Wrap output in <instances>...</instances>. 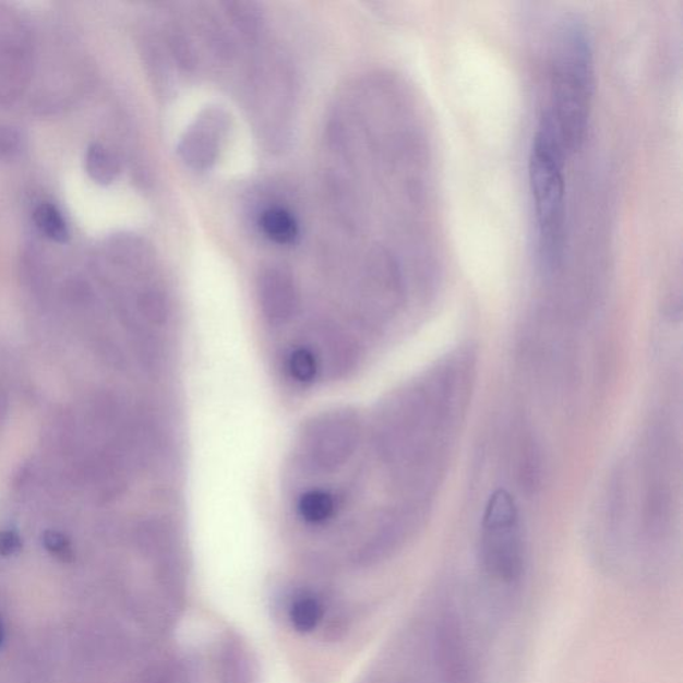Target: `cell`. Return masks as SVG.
<instances>
[{"label":"cell","instance_id":"ba28073f","mask_svg":"<svg viewBox=\"0 0 683 683\" xmlns=\"http://www.w3.org/2000/svg\"><path fill=\"white\" fill-rule=\"evenodd\" d=\"M439 657L445 683H475L467 647L455 622H446L439 632Z\"/></svg>","mask_w":683,"mask_h":683},{"label":"cell","instance_id":"5b68a950","mask_svg":"<svg viewBox=\"0 0 683 683\" xmlns=\"http://www.w3.org/2000/svg\"><path fill=\"white\" fill-rule=\"evenodd\" d=\"M229 130L230 119L226 111L219 107H209L184 131L178 143L179 157L191 170L212 169L217 164Z\"/></svg>","mask_w":683,"mask_h":683},{"label":"cell","instance_id":"52a82bcc","mask_svg":"<svg viewBox=\"0 0 683 683\" xmlns=\"http://www.w3.org/2000/svg\"><path fill=\"white\" fill-rule=\"evenodd\" d=\"M256 296L263 317L275 327L291 322L301 308L297 281L285 268H263L256 279Z\"/></svg>","mask_w":683,"mask_h":683},{"label":"cell","instance_id":"277c9868","mask_svg":"<svg viewBox=\"0 0 683 683\" xmlns=\"http://www.w3.org/2000/svg\"><path fill=\"white\" fill-rule=\"evenodd\" d=\"M362 428L356 412L335 410L311 419L299 436V457L309 470L338 471L355 457Z\"/></svg>","mask_w":683,"mask_h":683},{"label":"cell","instance_id":"7a4b0ae2","mask_svg":"<svg viewBox=\"0 0 683 683\" xmlns=\"http://www.w3.org/2000/svg\"><path fill=\"white\" fill-rule=\"evenodd\" d=\"M566 154L537 131L529 155V188L535 206L539 266L553 274L566 245Z\"/></svg>","mask_w":683,"mask_h":683},{"label":"cell","instance_id":"d6986e66","mask_svg":"<svg viewBox=\"0 0 683 683\" xmlns=\"http://www.w3.org/2000/svg\"><path fill=\"white\" fill-rule=\"evenodd\" d=\"M23 548L22 538L11 530L0 531V555L14 556L20 554Z\"/></svg>","mask_w":683,"mask_h":683},{"label":"cell","instance_id":"5bb4252c","mask_svg":"<svg viewBox=\"0 0 683 683\" xmlns=\"http://www.w3.org/2000/svg\"><path fill=\"white\" fill-rule=\"evenodd\" d=\"M34 221L40 232L45 233L51 241L59 243L69 241L70 229L68 221H65L59 208L51 205V203H40V205L35 208Z\"/></svg>","mask_w":683,"mask_h":683},{"label":"cell","instance_id":"8992f818","mask_svg":"<svg viewBox=\"0 0 683 683\" xmlns=\"http://www.w3.org/2000/svg\"><path fill=\"white\" fill-rule=\"evenodd\" d=\"M304 345L314 352L322 379H345L357 367L359 356L356 342L333 323L320 322L311 326Z\"/></svg>","mask_w":683,"mask_h":683},{"label":"cell","instance_id":"3957f363","mask_svg":"<svg viewBox=\"0 0 683 683\" xmlns=\"http://www.w3.org/2000/svg\"><path fill=\"white\" fill-rule=\"evenodd\" d=\"M483 571L495 583L514 585L523 578L525 551L518 512L512 495L495 491L483 515L481 537Z\"/></svg>","mask_w":683,"mask_h":683},{"label":"cell","instance_id":"9c48e42d","mask_svg":"<svg viewBox=\"0 0 683 683\" xmlns=\"http://www.w3.org/2000/svg\"><path fill=\"white\" fill-rule=\"evenodd\" d=\"M261 231L269 241L290 245L298 241L299 225L289 209L280 206L268 207L260 217Z\"/></svg>","mask_w":683,"mask_h":683},{"label":"cell","instance_id":"e0dca14e","mask_svg":"<svg viewBox=\"0 0 683 683\" xmlns=\"http://www.w3.org/2000/svg\"><path fill=\"white\" fill-rule=\"evenodd\" d=\"M41 543L52 556L62 562H71L74 559V549L70 539L61 531L47 530L41 536Z\"/></svg>","mask_w":683,"mask_h":683},{"label":"cell","instance_id":"7c38bea8","mask_svg":"<svg viewBox=\"0 0 683 683\" xmlns=\"http://www.w3.org/2000/svg\"><path fill=\"white\" fill-rule=\"evenodd\" d=\"M291 625L298 633H313L323 619V607L314 596H301L293 599L289 610Z\"/></svg>","mask_w":683,"mask_h":683},{"label":"cell","instance_id":"8fae6325","mask_svg":"<svg viewBox=\"0 0 683 683\" xmlns=\"http://www.w3.org/2000/svg\"><path fill=\"white\" fill-rule=\"evenodd\" d=\"M86 171L93 181L99 184H110L119 173V161L109 148L99 143L87 148Z\"/></svg>","mask_w":683,"mask_h":683},{"label":"cell","instance_id":"6da1fadb","mask_svg":"<svg viewBox=\"0 0 683 683\" xmlns=\"http://www.w3.org/2000/svg\"><path fill=\"white\" fill-rule=\"evenodd\" d=\"M595 58L586 28L577 22L561 29L551 61L549 98L537 131L571 155L583 147L595 97Z\"/></svg>","mask_w":683,"mask_h":683},{"label":"cell","instance_id":"44dd1931","mask_svg":"<svg viewBox=\"0 0 683 683\" xmlns=\"http://www.w3.org/2000/svg\"><path fill=\"white\" fill-rule=\"evenodd\" d=\"M11 407V399L8 388L0 383V424L5 422V419L9 418Z\"/></svg>","mask_w":683,"mask_h":683},{"label":"cell","instance_id":"ffe728a7","mask_svg":"<svg viewBox=\"0 0 683 683\" xmlns=\"http://www.w3.org/2000/svg\"><path fill=\"white\" fill-rule=\"evenodd\" d=\"M69 299L75 305H86L89 299H92V291H89L87 286L75 284L69 291Z\"/></svg>","mask_w":683,"mask_h":683},{"label":"cell","instance_id":"2e32d148","mask_svg":"<svg viewBox=\"0 0 683 683\" xmlns=\"http://www.w3.org/2000/svg\"><path fill=\"white\" fill-rule=\"evenodd\" d=\"M226 5L231 20L239 29H242L244 34H255L257 26H260L261 15L254 3L230 2Z\"/></svg>","mask_w":683,"mask_h":683},{"label":"cell","instance_id":"7402d4cb","mask_svg":"<svg viewBox=\"0 0 683 683\" xmlns=\"http://www.w3.org/2000/svg\"><path fill=\"white\" fill-rule=\"evenodd\" d=\"M5 638V631L2 621H0V647H2Z\"/></svg>","mask_w":683,"mask_h":683},{"label":"cell","instance_id":"30bf717a","mask_svg":"<svg viewBox=\"0 0 683 683\" xmlns=\"http://www.w3.org/2000/svg\"><path fill=\"white\" fill-rule=\"evenodd\" d=\"M338 502L327 490L305 491L297 502V513L309 525H322L337 513Z\"/></svg>","mask_w":683,"mask_h":683},{"label":"cell","instance_id":"9a60e30c","mask_svg":"<svg viewBox=\"0 0 683 683\" xmlns=\"http://www.w3.org/2000/svg\"><path fill=\"white\" fill-rule=\"evenodd\" d=\"M137 310H140L143 320L152 323V325H165L170 315V304L167 301L166 293L159 287H147L140 292L136 299Z\"/></svg>","mask_w":683,"mask_h":683},{"label":"cell","instance_id":"ac0fdd59","mask_svg":"<svg viewBox=\"0 0 683 683\" xmlns=\"http://www.w3.org/2000/svg\"><path fill=\"white\" fill-rule=\"evenodd\" d=\"M22 135L20 131L9 125L0 128V158H13L21 152Z\"/></svg>","mask_w":683,"mask_h":683},{"label":"cell","instance_id":"4fadbf2b","mask_svg":"<svg viewBox=\"0 0 683 683\" xmlns=\"http://www.w3.org/2000/svg\"><path fill=\"white\" fill-rule=\"evenodd\" d=\"M286 368L292 380L310 385L322 379L320 364L308 345L293 347L286 359Z\"/></svg>","mask_w":683,"mask_h":683}]
</instances>
